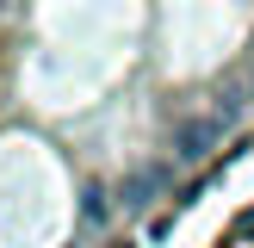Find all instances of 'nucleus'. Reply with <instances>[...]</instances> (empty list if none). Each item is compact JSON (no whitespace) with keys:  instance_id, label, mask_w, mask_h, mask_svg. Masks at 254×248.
<instances>
[{"instance_id":"nucleus-1","label":"nucleus","mask_w":254,"mask_h":248,"mask_svg":"<svg viewBox=\"0 0 254 248\" xmlns=\"http://www.w3.org/2000/svg\"><path fill=\"white\" fill-rule=\"evenodd\" d=\"M223 130H230V118H217V112H211V118H186V124H174V161H198Z\"/></svg>"},{"instance_id":"nucleus-2","label":"nucleus","mask_w":254,"mask_h":248,"mask_svg":"<svg viewBox=\"0 0 254 248\" xmlns=\"http://www.w3.org/2000/svg\"><path fill=\"white\" fill-rule=\"evenodd\" d=\"M161 180H168V168H143V174H130V180H124V192H118V205H124V211H143L149 192H155Z\"/></svg>"},{"instance_id":"nucleus-3","label":"nucleus","mask_w":254,"mask_h":248,"mask_svg":"<svg viewBox=\"0 0 254 248\" xmlns=\"http://www.w3.org/2000/svg\"><path fill=\"white\" fill-rule=\"evenodd\" d=\"M99 217H106V192L93 186V192H87V223H99Z\"/></svg>"},{"instance_id":"nucleus-4","label":"nucleus","mask_w":254,"mask_h":248,"mask_svg":"<svg viewBox=\"0 0 254 248\" xmlns=\"http://www.w3.org/2000/svg\"><path fill=\"white\" fill-rule=\"evenodd\" d=\"M248 93H254V87H248Z\"/></svg>"}]
</instances>
